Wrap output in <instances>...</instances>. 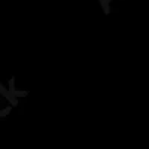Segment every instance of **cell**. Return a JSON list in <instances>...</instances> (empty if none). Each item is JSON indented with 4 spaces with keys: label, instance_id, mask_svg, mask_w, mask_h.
<instances>
[]
</instances>
